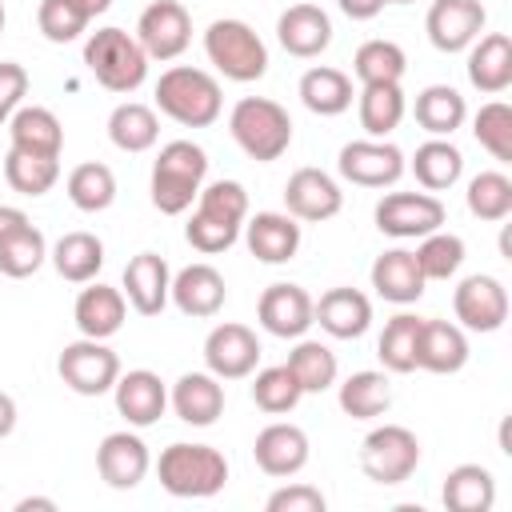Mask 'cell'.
Wrapping results in <instances>:
<instances>
[{
    "label": "cell",
    "mask_w": 512,
    "mask_h": 512,
    "mask_svg": "<svg viewBox=\"0 0 512 512\" xmlns=\"http://www.w3.org/2000/svg\"><path fill=\"white\" fill-rule=\"evenodd\" d=\"M56 372L76 396H104V392H112V384L120 376V356L104 340L80 336V340L64 344Z\"/></svg>",
    "instance_id": "ba28073f"
},
{
    "label": "cell",
    "mask_w": 512,
    "mask_h": 512,
    "mask_svg": "<svg viewBox=\"0 0 512 512\" xmlns=\"http://www.w3.org/2000/svg\"><path fill=\"white\" fill-rule=\"evenodd\" d=\"M488 12L480 0H432L424 16V32L436 52H468V44L484 32Z\"/></svg>",
    "instance_id": "5bb4252c"
},
{
    "label": "cell",
    "mask_w": 512,
    "mask_h": 512,
    "mask_svg": "<svg viewBox=\"0 0 512 512\" xmlns=\"http://www.w3.org/2000/svg\"><path fill=\"white\" fill-rule=\"evenodd\" d=\"M204 364L220 380H244L260 364V340L248 324L224 320L204 336Z\"/></svg>",
    "instance_id": "4fadbf2b"
},
{
    "label": "cell",
    "mask_w": 512,
    "mask_h": 512,
    "mask_svg": "<svg viewBox=\"0 0 512 512\" xmlns=\"http://www.w3.org/2000/svg\"><path fill=\"white\" fill-rule=\"evenodd\" d=\"M72 320L80 328V336H92V340H108L124 328L128 320V300L120 288H108L100 280H88V288H80L76 304H72Z\"/></svg>",
    "instance_id": "484cf974"
},
{
    "label": "cell",
    "mask_w": 512,
    "mask_h": 512,
    "mask_svg": "<svg viewBox=\"0 0 512 512\" xmlns=\"http://www.w3.org/2000/svg\"><path fill=\"white\" fill-rule=\"evenodd\" d=\"M124 300L132 304V312L140 316H160L168 308V292H172V268L160 252H136L124 264Z\"/></svg>",
    "instance_id": "ac0fdd59"
},
{
    "label": "cell",
    "mask_w": 512,
    "mask_h": 512,
    "mask_svg": "<svg viewBox=\"0 0 512 512\" xmlns=\"http://www.w3.org/2000/svg\"><path fill=\"white\" fill-rule=\"evenodd\" d=\"M4 180L20 196H44L60 180V156H32V152H20V148H8Z\"/></svg>",
    "instance_id": "b9f144b4"
},
{
    "label": "cell",
    "mask_w": 512,
    "mask_h": 512,
    "mask_svg": "<svg viewBox=\"0 0 512 512\" xmlns=\"http://www.w3.org/2000/svg\"><path fill=\"white\" fill-rule=\"evenodd\" d=\"M420 320H424V316H416V312H396V316L384 324V332H380V340H376V356H380V364H384L388 372H396V376L416 372V336H420Z\"/></svg>",
    "instance_id": "ab89813d"
},
{
    "label": "cell",
    "mask_w": 512,
    "mask_h": 512,
    "mask_svg": "<svg viewBox=\"0 0 512 512\" xmlns=\"http://www.w3.org/2000/svg\"><path fill=\"white\" fill-rule=\"evenodd\" d=\"M312 324H320L336 340H356L372 324V300L360 288H328L320 300H312Z\"/></svg>",
    "instance_id": "7402d4cb"
},
{
    "label": "cell",
    "mask_w": 512,
    "mask_h": 512,
    "mask_svg": "<svg viewBox=\"0 0 512 512\" xmlns=\"http://www.w3.org/2000/svg\"><path fill=\"white\" fill-rule=\"evenodd\" d=\"M300 220L288 212H256L244 220V244L260 264H288L300 252Z\"/></svg>",
    "instance_id": "603a6c76"
},
{
    "label": "cell",
    "mask_w": 512,
    "mask_h": 512,
    "mask_svg": "<svg viewBox=\"0 0 512 512\" xmlns=\"http://www.w3.org/2000/svg\"><path fill=\"white\" fill-rule=\"evenodd\" d=\"M256 320L268 336L300 340L312 328V296L300 284H268L256 300Z\"/></svg>",
    "instance_id": "2e32d148"
},
{
    "label": "cell",
    "mask_w": 512,
    "mask_h": 512,
    "mask_svg": "<svg viewBox=\"0 0 512 512\" xmlns=\"http://www.w3.org/2000/svg\"><path fill=\"white\" fill-rule=\"evenodd\" d=\"M440 500L448 512H488L496 504V476L484 464H456L444 476Z\"/></svg>",
    "instance_id": "d6a6232c"
},
{
    "label": "cell",
    "mask_w": 512,
    "mask_h": 512,
    "mask_svg": "<svg viewBox=\"0 0 512 512\" xmlns=\"http://www.w3.org/2000/svg\"><path fill=\"white\" fill-rule=\"evenodd\" d=\"M472 136L492 160L512 164V108L504 100L480 104V112L472 116Z\"/></svg>",
    "instance_id": "c3c4849f"
},
{
    "label": "cell",
    "mask_w": 512,
    "mask_h": 512,
    "mask_svg": "<svg viewBox=\"0 0 512 512\" xmlns=\"http://www.w3.org/2000/svg\"><path fill=\"white\" fill-rule=\"evenodd\" d=\"M44 260H48V240L32 220H24V224H16L12 232L0 236V276L28 280V276L40 272Z\"/></svg>",
    "instance_id": "d590c367"
},
{
    "label": "cell",
    "mask_w": 512,
    "mask_h": 512,
    "mask_svg": "<svg viewBox=\"0 0 512 512\" xmlns=\"http://www.w3.org/2000/svg\"><path fill=\"white\" fill-rule=\"evenodd\" d=\"M12 428H16V400L8 392H0V440L12 436Z\"/></svg>",
    "instance_id": "9f6ffc18"
},
{
    "label": "cell",
    "mask_w": 512,
    "mask_h": 512,
    "mask_svg": "<svg viewBox=\"0 0 512 512\" xmlns=\"http://www.w3.org/2000/svg\"><path fill=\"white\" fill-rule=\"evenodd\" d=\"M264 508H268V512H324L328 500H324V492L312 488V484H284V488H276V492L264 500Z\"/></svg>",
    "instance_id": "f5cc1de1"
},
{
    "label": "cell",
    "mask_w": 512,
    "mask_h": 512,
    "mask_svg": "<svg viewBox=\"0 0 512 512\" xmlns=\"http://www.w3.org/2000/svg\"><path fill=\"white\" fill-rule=\"evenodd\" d=\"M84 68L96 76L100 88L128 96L148 80V56L140 40L124 28H96L84 40Z\"/></svg>",
    "instance_id": "5b68a950"
},
{
    "label": "cell",
    "mask_w": 512,
    "mask_h": 512,
    "mask_svg": "<svg viewBox=\"0 0 512 512\" xmlns=\"http://www.w3.org/2000/svg\"><path fill=\"white\" fill-rule=\"evenodd\" d=\"M160 488L180 500H208L228 484V460L212 444H168L156 460Z\"/></svg>",
    "instance_id": "7a4b0ae2"
},
{
    "label": "cell",
    "mask_w": 512,
    "mask_h": 512,
    "mask_svg": "<svg viewBox=\"0 0 512 512\" xmlns=\"http://www.w3.org/2000/svg\"><path fill=\"white\" fill-rule=\"evenodd\" d=\"M172 412L192 424V428H208L224 416V380L212 376V372H184L176 384H172V396H168Z\"/></svg>",
    "instance_id": "f1b7e54d"
},
{
    "label": "cell",
    "mask_w": 512,
    "mask_h": 512,
    "mask_svg": "<svg viewBox=\"0 0 512 512\" xmlns=\"http://www.w3.org/2000/svg\"><path fill=\"white\" fill-rule=\"evenodd\" d=\"M204 176H208V152L192 140H168L152 160V180H148L152 208L164 216H184L196 204Z\"/></svg>",
    "instance_id": "6da1fadb"
},
{
    "label": "cell",
    "mask_w": 512,
    "mask_h": 512,
    "mask_svg": "<svg viewBox=\"0 0 512 512\" xmlns=\"http://www.w3.org/2000/svg\"><path fill=\"white\" fill-rule=\"evenodd\" d=\"M228 132L244 156H252L256 164H272L292 144V116L268 96H244L228 112Z\"/></svg>",
    "instance_id": "277c9868"
},
{
    "label": "cell",
    "mask_w": 512,
    "mask_h": 512,
    "mask_svg": "<svg viewBox=\"0 0 512 512\" xmlns=\"http://www.w3.org/2000/svg\"><path fill=\"white\" fill-rule=\"evenodd\" d=\"M336 400H340V412L344 416H352V420H376L392 404V384H388L384 372H372V368L368 372H352L340 384Z\"/></svg>",
    "instance_id": "f35d334b"
},
{
    "label": "cell",
    "mask_w": 512,
    "mask_h": 512,
    "mask_svg": "<svg viewBox=\"0 0 512 512\" xmlns=\"http://www.w3.org/2000/svg\"><path fill=\"white\" fill-rule=\"evenodd\" d=\"M252 456H256V468L272 480H288L296 476L304 464H308V432L296 428V424H268L256 432L252 440Z\"/></svg>",
    "instance_id": "d6986e66"
},
{
    "label": "cell",
    "mask_w": 512,
    "mask_h": 512,
    "mask_svg": "<svg viewBox=\"0 0 512 512\" xmlns=\"http://www.w3.org/2000/svg\"><path fill=\"white\" fill-rule=\"evenodd\" d=\"M168 300H172L184 316L208 320V316H216V312L224 308L228 284H224V276H220L212 264H188V268H180V272L172 276Z\"/></svg>",
    "instance_id": "d4e9b609"
},
{
    "label": "cell",
    "mask_w": 512,
    "mask_h": 512,
    "mask_svg": "<svg viewBox=\"0 0 512 512\" xmlns=\"http://www.w3.org/2000/svg\"><path fill=\"white\" fill-rule=\"evenodd\" d=\"M0 32H4V4H0Z\"/></svg>",
    "instance_id": "94428289"
},
{
    "label": "cell",
    "mask_w": 512,
    "mask_h": 512,
    "mask_svg": "<svg viewBox=\"0 0 512 512\" xmlns=\"http://www.w3.org/2000/svg\"><path fill=\"white\" fill-rule=\"evenodd\" d=\"M464 200H468V212H472L476 220L500 224V220L512 216V180H508L504 172H496V168L476 172V176L468 180Z\"/></svg>",
    "instance_id": "f6af8a7d"
},
{
    "label": "cell",
    "mask_w": 512,
    "mask_h": 512,
    "mask_svg": "<svg viewBox=\"0 0 512 512\" xmlns=\"http://www.w3.org/2000/svg\"><path fill=\"white\" fill-rule=\"evenodd\" d=\"M24 220H28V216H24L20 208L0 204V236H4V232H12V228H16V224H24Z\"/></svg>",
    "instance_id": "6f0895ef"
},
{
    "label": "cell",
    "mask_w": 512,
    "mask_h": 512,
    "mask_svg": "<svg viewBox=\"0 0 512 512\" xmlns=\"http://www.w3.org/2000/svg\"><path fill=\"white\" fill-rule=\"evenodd\" d=\"M376 228L392 240H420L444 228V200L436 192H388L376 204Z\"/></svg>",
    "instance_id": "9c48e42d"
},
{
    "label": "cell",
    "mask_w": 512,
    "mask_h": 512,
    "mask_svg": "<svg viewBox=\"0 0 512 512\" xmlns=\"http://www.w3.org/2000/svg\"><path fill=\"white\" fill-rule=\"evenodd\" d=\"M24 96H28V68L16 60H0V124L12 120Z\"/></svg>",
    "instance_id": "db71d44e"
},
{
    "label": "cell",
    "mask_w": 512,
    "mask_h": 512,
    "mask_svg": "<svg viewBox=\"0 0 512 512\" xmlns=\"http://www.w3.org/2000/svg\"><path fill=\"white\" fill-rule=\"evenodd\" d=\"M300 104L316 116H340L352 108V76L328 64H316L300 76Z\"/></svg>",
    "instance_id": "836d02e7"
},
{
    "label": "cell",
    "mask_w": 512,
    "mask_h": 512,
    "mask_svg": "<svg viewBox=\"0 0 512 512\" xmlns=\"http://www.w3.org/2000/svg\"><path fill=\"white\" fill-rule=\"evenodd\" d=\"M152 468V456H148V444L136 436V432H108L96 448V472L108 488L116 492H128L136 488Z\"/></svg>",
    "instance_id": "e0dca14e"
},
{
    "label": "cell",
    "mask_w": 512,
    "mask_h": 512,
    "mask_svg": "<svg viewBox=\"0 0 512 512\" xmlns=\"http://www.w3.org/2000/svg\"><path fill=\"white\" fill-rule=\"evenodd\" d=\"M108 140L120 148V152H148L156 140H160V120H156V108L140 104V100H124L112 108L108 116Z\"/></svg>",
    "instance_id": "8d00e7d4"
},
{
    "label": "cell",
    "mask_w": 512,
    "mask_h": 512,
    "mask_svg": "<svg viewBox=\"0 0 512 512\" xmlns=\"http://www.w3.org/2000/svg\"><path fill=\"white\" fill-rule=\"evenodd\" d=\"M156 108L184 128H208L220 120V108H224L220 80L204 68L176 64L156 80Z\"/></svg>",
    "instance_id": "3957f363"
},
{
    "label": "cell",
    "mask_w": 512,
    "mask_h": 512,
    "mask_svg": "<svg viewBox=\"0 0 512 512\" xmlns=\"http://www.w3.org/2000/svg\"><path fill=\"white\" fill-rule=\"evenodd\" d=\"M112 400H116V412L132 424V428H148L164 416L168 408V388L164 380L152 372V368H132V372H120L116 384H112Z\"/></svg>",
    "instance_id": "ffe728a7"
},
{
    "label": "cell",
    "mask_w": 512,
    "mask_h": 512,
    "mask_svg": "<svg viewBox=\"0 0 512 512\" xmlns=\"http://www.w3.org/2000/svg\"><path fill=\"white\" fill-rule=\"evenodd\" d=\"M204 56L208 64L224 76V80H236V84H252L268 72V48L264 40L256 36L252 24L236 20V16H224V20H212L208 32H204Z\"/></svg>",
    "instance_id": "8992f818"
},
{
    "label": "cell",
    "mask_w": 512,
    "mask_h": 512,
    "mask_svg": "<svg viewBox=\"0 0 512 512\" xmlns=\"http://www.w3.org/2000/svg\"><path fill=\"white\" fill-rule=\"evenodd\" d=\"M452 312L468 332H500L508 320V288L488 272H472L456 284Z\"/></svg>",
    "instance_id": "8fae6325"
},
{
    "label": "cell",
    "mask_w": 512,
    "mask_h": 512,
    "mask_svg": "<svg viewBox=\"0 0 512 512\" xmlns=\"http://www.w3.org/2000/svg\"><path fill=\"white\" fill-rule=\"evenodd\" d=\"M52 268L60 280L68 284H88L100 276L104 268V240L96 232H64L56 244H52Z\"/></svg>",
    "instance_id": "4dcf8cb0"
},
{
    "label": "cell",
    "mask_w": 512,
    "mask_h": 512,
    "mask_svg": "<svg viewBox=\"0 0 512 512\" xmlns=\"http://www.w3.org/2000/svg\"><path fill=\"white\" fill-rule=\"evenodd\" d=\"M76 4L88 12V20H96V16H104L112 8V0H76Z\"/></svg>",
    "instance_id": "91938a15"
},
{
    "label": "cell",
    "mask_w": 512,
    "mask_h": 512,
    "mask_svg": "<svg viewBox=\"0 0 512 512\" xmlns=\"http://www.w3.org/2000/svg\"><path fill=\"white\" fill-rule=\"evenodd\" d=\"M420 464V440L404 424H380L360 444V468L372 484H404Z\"/></svg>",
    "instance_id": "52a82bcc"
},
{
    "label": "cell",
    "mask_w": 512,
    "mask_h": 512,
    "mask_svg": "<svg viewBox=\"0 0 512 512\" xmlns=\"http://www.w3.org/2000/svg\"><path fill=\"white\" fill-rule=\"evenodd\" d=\"M468 364V336L452 320H420L416 336V368L432 376H456Z\"/></svg>",
    "instance_id": "cb8c5ba5"
},
{
    "label": "cell",
    "mask_w": 512,
    "mask_h": 512,
    "mask_svg": "<svg viewBox=\"0 0 512 512\" xmlns=\"http://www.w3.org/2000/svg\"><path fill=\"white\" fill-rule=\"evenodd\" d=\"M388 4H412V0H388Z\"/></svg>",
    "instance_id": "6125c7cd"
},
{
    "label": "cell",
    "mask_w": 512,
    "mask_h": 512,
    "mask_svg": "<svg viewBox=\"0 0 512 512\" xmlns=\"http://www.w3.org/2000/svg\"><path fill=\"white\" fill-rule=\"evenodd\" d=\"M184 240H188L196 252L216 256V252H228V248L240 240V228H232V224H220V220H208V216L192 212V216H188V224H184Z\"/></svg>",
    "instance_id": "816d5d0a"
},
{
    "label": "cell",
    "mask_w": 512,
    "mask_h": 512,
    "mask_svg": "<svg viewBox=\"0 0 512 512\" xmlns=\"http://www.w3.org/2000/svg\"><path fill=\"white\" fill-rule=\"evenodd\" d=\"M336 168L348 184H360V188H392L400 176H404V152L388 140H352L340 148L336 156Z\"/></svg>",
    "instance_id": "7c38bea8"
},
{
    "label": "cell",
    "mask_w": 512,
    "mask_h": 512,
    "mask_svg": "<svg viewBox=\"0 0 512 512\" xmlns=\"http://www.w3.org/2000/svg\"><path fill=\"white\" fill-rule=\"evenodd\" d=\"M408 56L396 40H364L352 56V72L360 84H400Z\"/></svg>",
    "instance_id": "7bdbcfd3"
},
{
    "label": "cell",
    "mask_w": 512,
    "mask_h": 512,
    "mask_svg": "<svg viewBox=\"0 0 512 512\" xmlns=\"http://www.w3.org/2000/svg\"><path fill=\"white\" fill-rule=\"evenodd\" d=\"M136 40L148 60H176L192 44V16L180 0H152L136 20Z\"/></svg>",
    "instance_id": "30bf717a"
},
{
    "label": "cell",
    "mask_w": 512,
    "mask_h": 512,
    "mask_svg": "<svg viewBox=\"0 0 512 512\" xmlns=\"http://www.w3.org/2000/svg\"><path fill=\"white\" fill-rule=\"evenodd\" d=\"M284 364H288L292 376L300 380L304 396H308V392H328V388L336 384V372H340L336 352H332L328 344H320V340H308V336L296 340V348L288 352Z\"/></svg>",
    "instance_id": "60d3db41"
},
{
    "label": "cell",
    "mask_w": 512,
    "mask_h": 512,
    "mask_svg": "<svg viewBox=\"0 0 512 512\" xmlns=\"http://www.w3.org/2000/svg\"><path fill=\"white\" fill-rule=\"evenodd\" d=\"M196 212L208 216V220L244 228V220H248V192H244L240 180H212V184L200 188V196H196Z\"/></svg>",
    "instance_id": "681fc988"
},
{
    "label": "cell",
    "mask_w": 512,
    "mask_h": 512,
    "mask_svg": "<svg viewBox=\"0 0 512 512\" xmlns=\"http://www.w3.org/2000/svg\"><path fill=\"white\" fill-rule=\"evenodd\" d=\"M284 208H288V216H296L304 224H320V220L340 216L344 192L324 168H296L284 184Z\"/></svg>",
    "instance_id": "9a60e30c"
},
{
    "label": "cell",
    "mask_w": 512,
    "mask_h": 512,
    "mask_svg": "<svg viewBox=\"0 0 512 512\" xmlns=\"http://www.w3.org/2000/svg\"><path fill=\"white\" fill-rule=\"evenodd\" d=\"M412 256H416L424 280H452L460 272V264H464V240L456 232L436 228V232L420 236V244H416Z\"/></svg>",
    "instance_id": "7dc6e473"
},
{
    "label": "cell",
    "mask_w": 512,
    "mask_h": 512,
    "mask_svg": "<svg viewBox=\"0 0 512 512\" xmlns=\"http://www.w3.org/2000/svg\"><path fill=\"white\" fill-rule=\"evenodd\" d=\"M276 40L288 56L312 60L332 44V20L320 4H288L276 20Z\"/></svg>",
    "instance_id": "44dd1931"
},
{
    "label": "cell",
    "mask_w": 512,
    "mask_h": 512,
    "mask_svg": "<svg viewBox=\"0 0 512 512\" xmlns=\"http://www.w3.org/2000/svg\"><path fill=\"white\" fill-rule=\"evenodd\" d=\"M36 24H40L44 40H52V44H72L92 20H88V12H84L76 0H40Z\"/></svg>",
    "instance_id": "f907efd6"
},
{
    "label": "cell",
    "mask_w": 512,
    "mask_h": 512,
    "mask_svg": "<svg viewBox=\"0 0 512 512\" xmlns=\"http://www.w3.org/2000/svg\"><path fill=\"white\" fill-rule=\"evenodd\" d=\"M388 0H336V8L348 16V20H372L384 12Z\"/></svg>",
    "instance_id": "11a10c76"
},
{
    "label": "cell",
    "mask_w": 512,
    "mask_h": 512,
    "mask_svg": "<svg viewBox=\"0 0 512 512\" xmlns=\"http://www.w3.org/2000/svg\"><path fill=\"white\" fill-rule=\"evenodd\" d=\"M356 112H360V128H364L372 140H384L388 132L400 128V120H404V112H408L404 88H400V84H364Z\"/></svg>",
    "instance_id": "74e56055"
},
{
    "label": "cell",
    "mask_w": 512,
    "mask_h": 512,
    "mask_svg": "<svg viewBox=\"0 0 512 512\" xmlns=\"http://www.w3.org/2000/svg\"><path fill=\"white\" fill-rule=\"evenodd\" d=\"M8 132H12V148L32 156H60L64 148V124L44 104H20L8 120Z\"/></svg>",
    "instance_id": "f546056e"
},
{
    "label": "cell",
    "mask_w": 512,
    "mask_h": 512,
    "mask_svg": "<svg viewBox=\"0 0 512 512\" xmlns=\"http://www.w3.org/2000/svg\"><path fill=\"white\" fill-rule=\"evenodd\" d=\"M468 84L484 96H500L512 84V40L508 32H480L468 44Z\"/></svg>",
    "instance_id": "4316f807"
},
{
    "label": "cell",
    "mask_w": 512,
    "mask_h": 512,
    "mask_svg": "<svg viewBox=\"0 0 512 512\" xmlns=\"http://www.w3.org/2000/svg\"><path fill=\"white\" fill-rule=\"evenodd\" d=\"M408 168H412V176L424 192H448L464 176V152L448 136H432L416 148Z\"/></svg>",
    "instance_id": "1f68e13d"
},
{
    "label": "cell",
    "mask_w": 512,
    "mask_h": 512,
    "mask_svg": "<svg viewBox=\"0 0 512 512\" xmlns=\"http://www.w3.org/2000/svg\"><path fill=\"white\" fill-rule=\"evenodd\" d=\"M32 508H44V512H56V500H48V496H24V500L16 504V512H32Z\"/></svg>",
    "instance_id": "680465c9"
},
{
    "label": "cell",
    "mask_w": 512,
    "mask_h": 512,
    "mask_svg": "<svg viewBox=\"0 0 512 512\" xmlns=\"http://www.w3.org/2000/svg\"><path fill=\"white\" fill-rule=\"evenodd\" d=\"M368 280H372L376 296L388 300V304H416L424 296V288H428V280H424L412 248H388V252H380L372 260Z\"/></svg>",
    "instance_id": "83f0119b"
},
{
    "label": "cell",
    "mask_w": 512,
    "mask_h": 512,
    "mask_svg": "<svg viewBox=\"0 0 512 512\" xmlns=\"http://www.w3.org/2000/svg\"><path fill=\"white\" fill-rule=\"evenodd\" d=\"M300 396H304V388H300V380L292 376L288 364L260 368L256 380H252V404H256L260 412H268V416H284V412H292V408L300 404Z\"/></svg>",
    "instance_id": "bcb514c9"
},
{
    "label": "cell",
    "mask_w": 512,
    "mask_h": 512,
    "mask_svg": "<svg viewBox=\"0 0 512 512\" xmlns=\"http://www.w3.org/2000/svg\"><path fill=\"white\" fill-rule=\"evenodd\" d=\"M68 200L80 208V212H104V208H112V200H116V176H112V168L108 164H100V160H88V164H76L72 172H68Z\"/></svg>",
    "instance_id": "ee69618b"
},
{
    "label": "cell",
    "mask_w": 512,
    "mask_h": 512,
    "mask_svg": "<svg viewBox=\"0 0 512 512\" xmlns=\"http://www.w3.org/2000/svg\"><path fill=\"white\" fill-rule=\"evenodd\" d=\"M412 116L428 136H452L468 120V104L452 84H428L416 92Z\"/></svg>",
    "instance_id": "e575fe53"
}]
</instances>
